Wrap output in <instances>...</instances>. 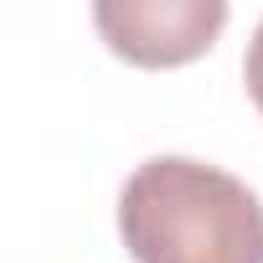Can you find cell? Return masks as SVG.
<instances>
[{
    "label": "cell",
    "mask_w": 263,
    "mask_h": 263,
    "mask_svg": "<svg viewBox=\"0 0 263 263\" xmlns=\"http://www.w3.org/2000/svg\"><path fill=\"white\" fill-rule=\"evenodd\" d=\"M135 263H263V201L248 181L191 155H150L119 191Z\"/></svg>",
    "instance_id": "cell-1"
},
{
    "label": "cell",
    "mask_w": 263,
    "mask_h": 263,
    "mask_svg": "<svg viewBox=\"0 0 263 263\" xmlns=\"http://www.w3.org/2000/svg\"><path fill=\"white\" fill-rule=\"evenodd\" d=\"M93 26L135 67H181L222 36L227 0H98Z\"/></svg>",
    "instance_id": "cell-2"
},
{
    "label": "cell",
    "mask_w": 263,
    "mask_h": 263,
    "mask_svg": "<svg viewBox=\"0 0 263 263\" xmlns=\"http://www.w3.org/2000/svg\"><path fill=\"white\" fill-rule=\"evenodd\" d=\"M242 83H248V98L263 114V21L253 26V42H248V57H242Z\"/></svg>",
    "instance_id": "cell-3"
}]
</instances>
